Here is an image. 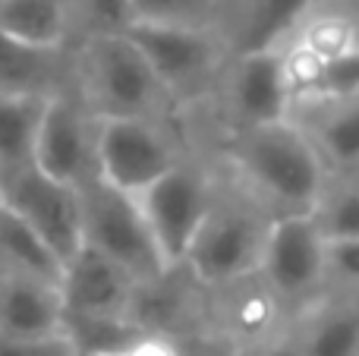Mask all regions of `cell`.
<instances>
[{"label":"cell","mask_w":359,"mask_h":356,"mask_svg":"<svg viewBox=\"0 0 359 356\" xmlns=\"http://www.w3.org/2000/svg\"><path fill=\"white\" fill-rule=\"evenodd\" d=\"M196 151L208 155L274 221L312 214L328 177L312 145L290 120L227 132Z\"/></svg>","instance_id":"6da1fadb"},{"label":"cell","mask_w":359,"mask_h":356,"mask_svg":"<svg viewBox=\"0 0 359 356\" xmlns=\"http://www.w3.org/2000/svg\"><path fill=\"white\" fill-rule=\"evenodd\" d=\"M69 92L95 120H180V107L126 32L69 48Z\"/></svg>","instance_id":"7a4b0ae2"},{"label":"cell","mask_w":359,"mask_h":356,"mask_svg":"<svg viewBox=\"0 0 359 356\" xmlns=\"http://www.w3.org/2000/svg\"><path fill=\"white\" fill-rule=\"evenodd\" d=\"M215 174V202H211L208 214L198 224L196 237H192L189 249L180 262L205 290L230 284L236 278L255 275L268 243V231L274 224L271 214L259 202L249 199L217 164Z\"/></svg>","instance_id":"3957f363"},{"label":"cell","mask_w":359,"mask_h":356,"mask_svg":"<svg viewBox=\"0 0 359 356\" xmlns=\"http://www.w3.org/2000/svg\"><path fill=\"white\" fill-rule=\"evenodd\" d=\"M215 164L208 161V155L192 149L177 167H170L151 186L133 196L164 268H174L183 262L198 224L205 221L211 202H215Z\"/></svg>","instance_id":"277c9868"},{"label":"cell","mask_w":359,"mask_h":356,"mask_svg":"<svg viewBox=\"0 0 359 356\" xmlns=\"http://www.w3.org/2000/svg\"><path fill=\"white\" fill-rule=\"evenodd\" d=\"M126 35L145 54L158 82L180 114L198 111L215 95L217 79L230 60V50L211 29H161V25H130Z\"/></svg>","instance_id":"5b68a950"},{"label":"cell","mask_w":359,"mask_h":356,"mask_svg":"<svg viewBox=\"0 0 359 356\" xmlns=\"http://www.w3.org/2000/svg\"><path fill=\"white\" fill-rule=\"evenodd\" d=\"M192 151L183 120H101L98 130V180L126 196L177 167Z\"/></svg>","instance_id":"8992f818"},{"label":"cell","mask_w":359,"mask_h":356,"mask_svg":"<svg viewBox=\"0 0 359 356\" xmlns=\"http://www.w3.org/2000/svg\"><path fill=\"white\" fill-rule=\"evenodd\" d=\"M82 202V246L126 268L139 284L155 281L164 268L136 199L95 180L79 189Z\"/></svg>","instance_id":"52a82bcc"},{"label":"cell","mask_w":359,"mask_h":356,"mask_svg":"<svg viewBox=\"0 0 359 356\" xmlns=\"http://www.w3.org/2000/svg\"><path fill=\"white\" fill-rule=\"evenodd\" d=\"M259 275L297 322L325 296V240L309 214L280 218L268 231Z\"/></svg>","instance_id":"ba28073f"},{"label":"cell","mask_w":359,"mask_h":356,"mask_svg":"<svg viewBox=\"0 0 359 356\" xmlns=\"http://www.w3.org/2000/svg\"><path fill=\"white\" fill-rule=\"evenodd\" d=\"M98 130L101 120H95L69 88L50 95L38 123L32 167L73 189L95 183L98 180Z\"/></svg>","instance_id":"9c48e42d"},{"label":"cell","mask_w":359,"mask_h":356,"mask_svg":"<svg viewBox=\"0 0 359 356\" xmlns=\"http://www.w3.org/2000/svg\"><path fill=\"white\" fill-rule=\"evenodd\" d=\"M0 202L41 240L60 268L82 249L79 189L50 180L35 167H25L0 186Z\"/></svg>","instance_id":"30bf717a"},{"label":"cell","mask_w":359,"mask_h":356,"mask_svg":"<svg viewBox=\"0 0 359 356\" xmlns=\"http://www.w3.org/2000/svg\"><path fill=\"white\" fill-rule=\"evenodd\" d=\"M290 325V313L259 271L208 290V334L230 356L259 350Z\"/></svg>","instance_id":"8fae6325"},{"label":"cell","mask_w":359,"mask_h":356,"mask_svg":"<svg viewBox=\"0 0 359 356\" xmlns=\"http://www.w3.org/2000/svg\"><path fill=\"white\" fill-rule=\"evenodd\" d=\"M287 120L306 136L328 174H359V88L297 95Z\"/></svg>","instance_id":"7c38bea8"},{"label":"cell","mask_w":359,"mask_h":356,"mask_svg":"<svg viewBox=\"0 0 359 356\" xmlns=\"http://www.w3.org/2000/svg\"><path fill=\"white\" fill-rule=\"evenodd\" d=\"M136 290L139 281L130 271L104 259L101 252L88 249V246H82L60 268L63 315L130 322Z\"/></svg>","instance_id":"4fadbf2b"},{"label":"cell","mask_w":359,"mask_h":356,"mask_svg":"<svg viewBox=\"0 0 359 356\" xmlns=\"http://www.w3.org/2000/svg\"><path fill=\"white\" fill-rule=\"evenodd\" d=\"M312 6L316 0H221L215 32L230 57L274 50Z\"/></svg>","instance_id":"5bb4252c"},{"label":"cell","mask_w":359,"mask_h":356,"mask_svg":"<svg viewBox=\"0 0 359 356\" xmlns=\"http://www.w3.org/2000/svg\"><path fill=\"white\" fill-rule=\"evenodd\" d=\"M60 284L25 271H0V338H60Z\"/></svg>","instance_id":"9a60e30c"},{"label":"cell","mask_w":359,"mask_h":356,"mask_svg":"<svg viewBox=\"0 0 359 356\" xmlns=\"http://www.w3.org/2000/svg\"><path fill=\"white\" fill-rule=\"evenodd\" d=\"M69 88V50H38L0 32V95L50 98Z\"/></svg>","instance_id":"2e32d148"},{"label":"cell","mask_w":359,"mask_h":356,"mask_svg":"<svg viewBox=\"0 0 359 356\" xmlns=\"http://www.w3.org/2000/svg\"><path fill=\"white\" fill-rule=\"evenodd\" d=\"M284 44L322 63L359 60V10L347 4H316Z\"/></svg>","instance_id":"e0dca14e"},{"label":"cell","mask_w":359,"mask_h":356,"mask_svg":"<svg viewBox=\"0 0 359 356\" xmlns=\"http://www.w3.org/2000/svg\"><path fill=\"white\" fill-rule=\"evenodd\" d=\"M303 356H359V300L322 296L293 322Z\"/></svg>","instance_id":"ac0fdd59"},{"label":"cell","mask_w":359,"mask_h":356,"mask_svg":"<svg viewBox=\"0 0 359 356\" xmlns=\"http://www.w3.org/2000/svg\"><path fill=\"white\" fill-rule=\"evenodd\" d=\"M0 32L38 50L73 48L67 0H0Z\"/></svg>","instance_id":"d6986e66"},{"label":"cell","mask_w":359,"mask_h":356,"mask_svg":"<svg viewBox=\"0 0 359 356\" xmlns=\"http://www.w3.org/2000/svg\"><path fill=\"white\" fill-rule=\"evenodd\" d=\"M48 98L32 95H0V186L19 170L32 167L38 123Z\"/></svg>","instance_id":"ffe728a7"},{"label":"cell","mask_w":359,"mask_h":356,"mask_svg":"<svg viewBox=\"0 0 359 356\" xmlns=\"http://www.w3.org/2000/svg\"><path fill=\"white\" fill-rule=\"evenodd\" d=\"M312 224L322 240H359V177L356 174H328L322 183Z\"/></svg>","instance_id":"44dd1931"},{"label":"cell","mask_w":359,"mask_h":356,"mask_svg":"<svg viewBox=\"0 0 359 356\" xmlns=\"http://www.w3.org/2000/svg\"><path fill=\"white\" fill-rule=\"evenodd\" d=\"M0 265L60 284V265L44 249V243L0 202Z\"/></svg>","instance_id":"7402d4cb"},{"label":"cell","mask_w":359,"mask_h":356,"mask_svg":"<svg viewBox=\"0 0 359 356\" xmlns=\"http://www.w3.org/2000/svg\"><path fill=\"white\" fill-rule=\"evenodd\" d=\"M221 0H130V25L161 29H211Z\"/></svg>","instance_id":"603a6c76"},{"label":"cell","mask_w":359,"mask_h":356,"mask_svg":"<svg viewBox=\"0 0 359 356\" xmlns=\"http://www.w3.org/2000/svg\"><path fill=\"white\" fill-rule=\"evenodd\" d=\"M73 44L92 35H117L130 29V0H67Z\"/></svg>","instance_id":"cb8c5ba5"},{"label":"cell","mask_w":359,"mask_h":356,"mask_svg":"<svg viewBox=\"0 0 359 356\" xmlns=\"http://www.w3.org/2000/svg\"><path fill=\"white\" fill-rule=\"evenodd\" d=\"M325 296L359 300V240H325Z\"/></svg>","instance_id":"d4e9b609"},{"label":"cell","mask_w":359,"mask_h":356,"mask_svg":"<svg viewBox=\"0 0 359 356\" xmlns=\"http://www.w3.org/2000/svg\"><path fill=\"white\" fill-rule=\"evenodd\" d=\"M0 356H79L67 334L60 338H0Z\"/></svg>","instance_id":"484cf974"},{"label":"cell","mask_w":359,"mask_h":356,"mask_svg":"<svg viewBox=\"0 0 359 356\" xmlns=\"http://www.w3.org/2000/svg\"><path fill=\"white\" fill-rule=\"evenodd\" d=\"M114 356H183V350L164 334H145L139 331L126 347H120Z\"/></svg>","instance_id":"4316f807"},{"label":"cell","mask_w":359,"mask_h":356,"mask_svg":"<svg viewBox=\"0 0 359 356\" xmlns=\"http://www.w3.org/2000/svg\"><path fill=\"white\" fill-rule=\"evenodd\" d=\"M246 356H303V347H299L297 331H293V325H290L284 334H278V338L268 341L265 347H259V350H252Z\"/></svg>","instance_id":"83f0119b"},{"label":"cell","mask_w":359,"mask_h":356,"mask_svg":"<svg viewBox=\"0 0 359 356\" xmlns=\"http://www.w3.org/2000/svg\"><path fill=\"white\" fill-rule=\"evenodd\" d=\"M316 4H359V0H316Z\"/></svg>","instance_id":"f1b7e54d"},{"label":"cell","mask_w":359,"mask_h":356,"mask_svg":"<svg viewBox=\"0 0 359 356\" xmlns=\"http://www.w3.org/2000/svg\"><path fill=\"white\" fill-rule=\"evenodd\" d=\"M347 6H356V10H359V4H347Z\"/></svg>","instance_id":"f546056e"},{"label":"cell","mask_w":359,"mask_h":356,"mask_svg":"<svg viewBox=\"0 0 359 356\" xmlns=\"http://www.w3.org/2000/svg\"><path fill=\"white\" fill-rule=\"evenodd\" d=\"M0 271H4V265H0Z\"/></svg>","instance_id":"4dcf8cb0"},{"label":"cell","mask_w":359,"mask_h":356,"mask_svg":"<svg viewBox=\"0 0 359 356\" xmlns=\"http://www.w3.org/2000/svg\"><path fill=\"white\" fill-rule=\"evenodd\" d=\"M356 177H359V174H356Z\"/></svg>","instance_id":"1f68e13d"}]
</instances>
